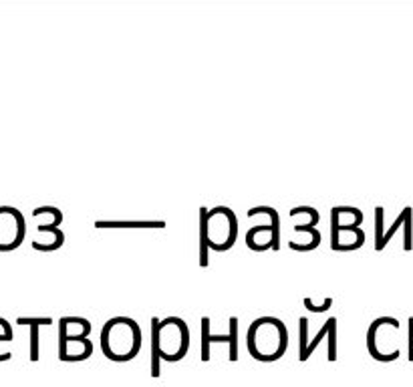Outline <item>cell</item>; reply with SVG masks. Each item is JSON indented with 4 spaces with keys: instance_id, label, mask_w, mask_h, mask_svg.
I'll list each match as a JSON object with an SVG mask.
<instances>
[{
    "instance_id": "8",
    "label": "cell",
    "mask_w": 413,
    "mask_h": 387,
    "mask_svg": "<svg viewBox=\"0 0 413 387\" xmlns=\"http://www.w3.org/2000/svg\"><path fill=\"white\" fill-rule=\"evenodd\" d=\"M95 228H165L163 220H95Z\"/></svg>"
},
{
    "instance_id": "7",
    "label": "cell",
    "mask_w": 413,
    "mask_h": 387,
    "mask_svg": "<svg viewBox=\"0 0 413 387\" xmlns=\"http://www.w3.org/2000/svg\"><path fill=\"white\" fill-rule=\"evenodd\" d=\"M37 230L40 234H53V240L49 242H45V240H35L31 246L38 252H55V250H59L63 246L65 242V234L61 228H55V226H47V224H38Z\"/></svg>"
},
{
    "instance_id": "15",
    "label": "cell",
    "mask_w": 413,
    "mask_h": 387,
    "mask_svg": "<svg viewBox=\"0 0 413 387\" xmlns=\"http://www.w3.org/2000/svg\"><path fill=\"white\" fill-rule=\"evenodd\" d=\"M299 214H307V216L311 218V222H309L307 226H313V228L319 224V220H321V214L316 212L313 206H297V208H292V210L288 212V216H292V218H294V216H299Z\"/></svg>"
},
{
    "instance_id": "4",
    "label": "cell",
    "mask_w": 413,
    "mask_h": 387,
    "mask_svg": "<svg viewBox=\"0 0 413 387\" xmlns=\"http://www.w3.org/2000/svg\"><path fill=\"white\" fill-rule=\"evenodd\" d=\"M189 347V329L180 317H167L160 323V353L165 361H180Z\"/></svg>"
},
{
    "instance_id": "17",
    "label": "cell",
    "mask_w": 413,
    "mask_h": 387,
    "mask_svg": "<svg viewBox=\"0 0 413 387\" xmlns=\"http://www.w3.org/2000/svg\"><path fill=\"white\" fill-rule=\"evenodd\" d=\"M16 325H21V327H28V325L49 327V325H53V319H50V317H18V319H16Z\"/></svg>"
},
{
    "instance_id": "19",
    "label": "cell",
    "mask_w": 413,
    "mask_h": 387,
    "mask_svg": "<svg viewBox=\"0 0 413 387\" xmlns=\"http://www.w3.org/2000/svg\"><path fill=\"white\" fill-rule=\"evenodd\" d=\"M302 305H304V307H307V309H309L311 312H326L329 309H331V307H333V299H331V297H326L325 302H323L321 307H314L313 300L309 299V297H304V300H302Z\"/></svg>"
},
{
    "instance_id": "20",
    "label": "cell",
    "mask_w": 413,
    "mask_h": 387,
    "mask_svg": "<svg viewBox=\"0 0 413 387\" xmlns=\"http://www.w3.org/2000/svg\"><path fill=\"white\" fill-rule=\"evenodd\" d=\"M0 341H13V327L4 317H0Z\"/></svg>"
},
{
    "instance_id": "3",
    "label": "cell",
    "mask_w": 413,
    "mask_h": 387,
    "mask_svg": "<svg viewBox=\"0 0 413 387\" xmlns=\"http://www.w3.org/2000/svg\"><path fill=\"white\" fill-rule=\"evenodd\" d=\"M238 234V220L236 214L226 206H218L208 212V236H210V250L226 252L234 246Z\"/></svg>"
},
{
    "instance_id": "16",
    "label": "cell",
    "mask_w": 413,
    "mask_h": 387,
    "mask_svg": "<svg viewBox=\"0 0 413 387\" xmlns=\"http://www.w3.org/2000/svg\"><path fill=\"white\" fill-rule=\"evenodd\" d=\"M412 216H413V208H407V218H405V234H403V250L409 252L413 249V230H412Z\"/></svg>"
},
{
    "instance_id": "12",
    "label": "cell",
    "mask_w": 413,
    "mask_h": 387,
    "mask_svg": "<svg viewBox=\"0 0 413 387\" xmlns=\"http://www.w3.org/2000/svg\"><path fill=\"white\" fill-rule=\"evenodd\" d=\"M40 216H50L53 218V222H49L47 226H53L55 228H59L61 222H63V212L59 210V208H55V206H38L33 210V218H40Z\"/></svg>"
},
{
    "instance_id": "13",
    "label": "cell",
    "mask_w": 413,
    "mask_h": 387,
    "mask_svg": "<svg viewBox=\"0 0 413 387\" xmlns=\"http://www.w3.org/2000/svg\"><path fill=\"white\" fill-rule=\"evenodd\" d=\"M407 208H409V206H405V208L401 210V214L397 216V220H395V222H393V226H391L387 232H385V236H383V240H381V250L385 249L389 242H391V238L395 236V232L400 230V226L405 224V218H407Z\"/></svg>"
},
{
    "instance_id": "14",
    "label": "cell",
    "mask_w": 413,
    "mask_h": 387,
    "mask_svg": "<svg viewBox=\"0 0 413 387\" xmlns=\"http://www.w3.org/2000/svg\"><path fill=\"white\" fill-rule=\"evenodd\" d=\"M383 220H385V210L381 208V206H377L375 208V250L377 252H381V240H383Z\"/></svg>"
},
{
    "instance_id": "1",
    "label": "cell",
    "mask_w": 413,
    "mask_h": 387,
    "mask_svg": "<svg viewBox=\"0 0 413 387\" xmlns=\"http://www.w3.org/2000/svg\"><path fill=\"white\" fill-rule=\"evenodd\" d=\"M141 347L139 325L129 317H113L101 329V349L111 361H129Z\"/></svg>"
},
{
    "instance_id": "18",
    "label": "cell",
    "mask_w": 413,
    "mask_h": 387,
    "mask_svg": "<svg viewBox=\"0 0 413 387\" xmlns=\"http://www.w3.org/2000/svg\"><path fill=\"white\" fill-rule=\"evenodd\" d=\"M31 327V361H38V329L40 325Z\"/></svg>"
},
{
    "instance_id": "22",
    "label": "cell",
    "mask_w": 413,
    "mask_h": 387,
    "mask_svg": "<svg viewBox=\"0 0 413 387\" xmlns=\"http://www.w3.org/2000/svg\"><path fill=\"white\" fill-rule=\"evenodd\" d=\"M412 361H413V357H412Z\"/></svg>"
},
{
    "instance_id": "10",
    "label": "cell",
    "mask_w": 413,
    "mask_h": 387,
    "mask_svg": "<svg viewBox=\"0 0 413 387\" xmlns=\"http://www.w3.org/2000/svg\"><path fill=\"white\" fill-rule=\"evenodd\" d=\"M160 319L158 317H151V375L158 377L160 375V359H162V353H160Z\"/></svg>"
},
{
    "instance_id": "9",
    "label": "cell",
    "mask_w": 413,
    "mask_h": 387,
    "mask_svg": "<svg viewBox=\"0 0 413 387\" xmlns=\"http://www.w3.org/2000/svg\"><path fill=\"white\" fill-rule=\"evenodd\" d=\"M208 208H200V266L208 268L210 264V236H208Z\"/></svg>"
},
{
    "instance_id": "21",
    "label": "cell",
    "mask_w": 413,
    "mask_h": 387,
    "mask_svg": "<svg viewBox=\"0 0 413 387\" xmlns=\"http://www.w3.org/2000/svg\"><path fill=\"white\" fill-rule=\"evenodd\" d=\"M413 357V317H409V361Z\"/></svg>"
},
{
    "instance_id": "5",
    "label": "cell",
    "mask_w": 413,
    "mask_h": 387,
    "mask_svg": "<svg viewBox=\"0 0 413 387\" xmlns=\"http://www.w3.org/2000/svg\"><path fill=\"white\" fill-rule=\"evenodd\" d=\"M26 234L25 216L13 206H0V252L16 250Z\"/></svg>"
},
{
    "instance_id": "2",
    "label": "cell",
    "mask_w": 413,
    "mask_h": 387,
    "mask_svg": "<svg viewBox=\"0 0 413 387\" xmlns=\"http://www.w3.org/2000/svg\"><path fill=\"white\" fill-rule=\"evenodd\" d=\"M246 345L254 359L258 361H276L287 349V327L276 317L256 319L246 333Z\"/></svg>"
},
{
    "instance_id": "6",
    "label": "cell",
    "mask_w": 413,
    "mask_h": 387,
    "mask_svg": "<svg viewBox=\"0 0 413 387\" xmlns=\"http://www.w3.org/2000/svg\"><path fill=\"white\" fill-rule=\"evenodd\" d=\"M212 343H228L230 345V361L238 359V319H228V335H212L210 333V317H202V361L210 359Z\"/></svg>"
},
{
    "instance_id": "11",
    "label": "cell",
    "mask_w": 413,
    "mask_h": 387,
    "mask_svg": "<svg viewBox=\"0 0 413 387\" xmlns=\"http://www.w3.org/2000/svg\"><path fill=\"white\" fill-rule=\"evenodd\" d=\"M335 327H337V319H335V317H331V319L326 321L325 325L321 327V331L316 333V337H314L313 341H311V343L307 345V349H304V353H301V355H299V359H301V361H307V359H309V357L313 355V351L316 349V345H319V343H321V341L325 339V335H329V333H331V331H333Z\"/></svg>"
}]
</instances>
